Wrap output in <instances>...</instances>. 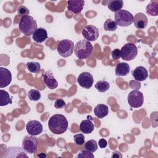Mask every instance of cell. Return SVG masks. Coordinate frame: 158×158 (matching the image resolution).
<instances>
[{
  "label": "cell",
  "mask_w": 158,
  "mask_h": 158,
  "mask_svg": "<svg viewBox=\"0 0 158 158\" xmlns=\"http://www.w3.org/2000/svg\"><path fill=\"white\" fill-rule=\"evenodd\" d=\"M68 121L66 117L62 114H54L51 117L48 121L49 130L56 134L60 135L65 133L68 128Z\"/></svg>",
  "instance_id": "cell-1"
},
{
  "label": "cell",
  "mask_w": 158,
  "mask_h": 158,
  "mask_svg": "<svg viewBox=\"0 0 158 158\" xmlns=\"http://www.w3.org/2000/svg\"><path fill=\"white\" fill-rule=\"evenodd\" d=\"M93 51V47L90 41L86 40L78 41L74 46V53L80 59H86Z\"/></svg>",
  "instance_id": "cell-2"
},
{
  "label": "cell",
  "mask_w": 158,
  "mask_h": 158,
  "mask_svg": "<svg viewBox=\"0 0 158 158\" xmlns=\"http://www.w3.org/2000/svg\"><path fill=\"white\" fill-rule=\"evenodd\" d=\"M19 28L23 34L28 36L33 35L37 30V23L33 17L28 15L21 17L19 23Z\"/></svg>",
  "instance_id": "cell-3"
},
{
  "label": "cell",
  "mask_w": 158,
  "mask_h": 158,
  "mask_svg": "<svg viewBox=\"0 0 158 158\" xmlns=\"http://www.w3.org/2000/svg\"><path fill=\"white\" fill-rule=\"evenodd\" d=\"M115 22L120 27H128L133 22L134 17L129 11L121 9L115 13Z\"/></svg>",
  "instance_id": "cell-4"
},
{
  "label": "cell",
  "mask_w": 158,
  "mask_h": 158,
  "mask_svg": "<svg viewBox=\"0 0 158 158\" xmlns=\"http://www.w3.org/2000/svg\"><path fill=\"white\" fill-rule=\"evenodd\" d=\"M57 51L60 56L63 57L70 56L74 51V43L72 41L64 39L58 42Z\"/></svg>",
  "instance_id": "cell-5"
},
{
  "label": "cell",
  "mask_w": 158,
  "mask_h": 158,
  "mask_svg": "<svg viewBox=\"0 0 158 158\" xmlns=\"http://www.w3.org/2000/svg\"><path fill=\"white\" fill-rule=\"evenodd\" d=\"M138 54V48L133 43H128L124 44L121 50L120 55L123 60L130 61L134 59Z\"/></svg>",
  "instance_id": "cell-6"
},
{
  "label": "cell",
  "mask_w": 158,
  "mask_h": 158,
  "mask_svg": "<svg viewBox=\"0 0 158 158\" xmlns=\"http://www.w3.org/2000/svg\"><path fill=\"white\" fill-rule=\"evenodd\" d=\"M38 144V139L35 136L27 135L25 136L22 143V149L28 154H35L37 150Z\"/></svg>",
  "instance_id": "cell-7"
},
{
  "label": "cell",
  "mask_w": 158,
  "mask_h": 158,
  "mask_svg": "<svg viewBox=\"0 0 158 158\" xmlns=\"http://www.w3.org/2000/svg\"><path fill=\"white\" fill-rule=\"evenodd\" d=\"M127 101L131 107L138 108L143 104V94L137 89L133 90L129 93L127 97Z\"/></svg>",
  "instance_id": "cell-8"
},
{
  "label": "cell",
  "mask_w": 158,
  "mask_h": 158,
  "mask_svg": "<svg viewBox=\"0 0 158 158\" xmlns=\"http://www.w3.org/2000/svg\"><path fill=\"white\" fill-rule=\"evenodd\" d=\"M81 33L83 36L89 41H96L99 35L98 28L93 25L85 26L83 28Z\"/></svg>",
  "instance_id": "cell-9"
},
{
  "label": "cell",
  "mask_w": 158,
  "mask_h": 158,
  "mask_svg": "<svg viewBox=\"0 0 158 158\" xmlns=\"http://www.w3.org/2000/svg\"><path fill=\"white\" fill-rule=\"evenodd\" d=\"M77 82L82 88L89 89L93 86L94 82L93 77L88 72H82L78 75L77 78Z\"/></svg>",
  "instance_id": "cell-10"
},
{
  "label": "cell",
  "mask_w": 158,
  "mask_h": 158,
  "mask_svg": "<svg viewBox=\"0 0 158 158\" xmlns=\"http://www.w3.org/2000/svg\"><path fill=\"white\" fill-rule=\"evenodd\" d=\"M26 130L29 135L32 136H36L42 133L43 125L41 122L38 120H30L27 123Z\"/></svg>",
  "instance_id": "cell-11"
},
{
  "label": "cell",
  "mask_w": 158,
  "mask_h": 158,
  "mask_svg": "<svg viewBox=\"0 0 158 158\" xmlns=\"http://www.w3.org/2000/svg\"><path fill=\"white\" fill-rule=\"evenodd\" d=\"M43 80L46 86L51 89H54L58 86V82L54 78L51 70H49L44 72L43 75Z\"/></svg>",
  "instance_id": "cell-12"
},
{
  "label": "cell",
  "mask_w": 158,
  "mask_h": 158,
  "mask_svg": "<svg viewBox=\"0 0 158 158\" xmlns=\"http://www.w3.org/2000/svg\"><path fill=\"white\" fill-rule=\"evenodd\" d=\"M12 81V74L6 68L0 67V88L7 86Z\"/></svg>",
  "instance_id": "cell-13"
},
{
  "label": "cell",
  "mask_w": 158,
  "mask_h": 158,
  "mask_svg": "<svg viewBox=\"0 0 158 158\" xmlns=\"http://www.w3.org/2000/svg\"><path fill=\"white\" fill-rule=\"evenodd\" d=\"M25 151L17 146H12L8 148L6 154L4 157H28Z\"/></svg>",
  "instance_id": "cell-14"
},
{
  "label": "cell",
  "mask_w": 158,
  "mask_h": 158,
  "mask_svg": "<svg viewBox=\"0 0 158 158\" xmlns=\"http://www.w3.org/2000/svg\"><path fill=\"white\" fill-rule=\"evenodd\" d=\"M67 9L75 14H79L81 12L85 5V1L82 0L68 1Z\"/></svg>",
  "instance_id": "cell-15"
},
{
  "label": "cell",
  "mask_w": 158,
  "mask_h": 158,
  "mask_svg": "<svg viewBox=\"0 0 158 158\" xmlns=\"http://www.w3.org/2000/svg\"><path fill=\"white\" fill-rule=\"evenodd\" d=\"M133 22L138 29H144L148 25V17L144 14L138 12L135 15Z\"/></svg>",
  "instance_id": "cell-16"
},
{
  "label": "cell",
  "mask_w": 158,
  "mask_h": 158,
  "mask_svg": "<svg viewBox=\"0 0 158 158\" xmlns=\"http://www.w3.org/2000/svg\"><path fill=\"white\" fill-rule=\"evenodd\" d=\"M132 76L135 80L138 81H143L148 78V73L145 67L143 66H138L133 70Z\"/></svg>",
  "instance_id": "cell-17"
},
{
  "label": "cell",
  "mask_w": 158,
  "mask_h": 158,
  "mask_svg": "<svg viewBox=\"0 0 158 158\" xmlns=\"http://www.w3.org/2000/svg\"><path fill=\"white\" fill-rule=\"evenodd\" d=\"M33 40L37 43H41L48 38L47 31L43 28H39L32 35Z\"/></svg>",
  "instance_id": "cell-18"
},
{
  "label": "cell",
  "mask_w": 158,
  "mask_h": 158,
  "mask_svg": "<svg viewBox=\"0 0 158 158\" xmlns=\"http://www.w3.org/2000/svg\"><path fill=\"white\" fill-rule=\"evenodd\" d=\"M130 70V67L129 64L126 62H120L115 67V73L117 76L122 77L127 75Z\"/></svg>",
  "instance_id": "cell-19"
},
{
  "label": "cell",
  "mask_w": 158,
  "mask_h": 158,
  "mask_svg": "<svg viewBox=\"0 0 158 158\" xmlns=\"http://www.w3.org/2000/svg\"><path fill=\"white\" fill-rule=\"evenodd\" d=\"M93 112L96 117L99 118H102L108 115L109 107L105 104H99L94 107Z\"/></svg>",
  "instance_id": "cell-20"
},
{
  "label": "cell",
  "mask_w": 158,
  "mask_h": 158,
  "mask_svg": "<svg viewBox=\"0 0 158 158\" xmlns=\"http://www.w3.org/2000/svg\"><path fill=\"white\" fill-rule=\"evenodd\" d=\"M94 129V125L91 120H83L80 124V131L85 134L91 133Z\"/></svg>",
  "instance_id": "cell-21"
},
{
  "label": "cell",
  "mask_w": 158,
  "mask_h": 158,
  "mask_svg": "<svg viewBox=\"0 0 158 158\" xmlns=\"http://www.w3.org/2000/svg\"><path fill=\"white\" fill-rule=\"evenodd\" d=\"M146 14L150 16L158 15V1H151L146 7Z\"/></svg>",
  "instance_id": "cell-22"
},
{
  "label": "cell",
  "mask_w": 158,
  "mask_h": 158,
  "mask_svg": "<svg viewBox=\"0 0 158 158\" xmlns=\"http://www.w3.org/2000/svg\"><path fill=\"white\" fill-rule=\"evenodd\" d=\"M123 2L122 0H111L108 2L107 7L112 12H117L122 8Z\"/></svg>",
  "instance_id": "cell-23"
},
{
  "label": "cell",
  "mask_w": 158,
  "mask_h": 158,
  "mask_svg": "<svg viewBox=\"0 0 158 158\" xmlns=\"http://www.w3.org/2000/svg\"><path fill=\"white\" fill-rule=\"evenodd\" d=\"M12 104V99L9 93L3 89H0V106H4Z\"/></svg>",
  "instance_id": "cell-24"
},
{
  "label": "cell",
  "mask_w": 158,
  "mask_h": 158,
  "mask_svg": "<svg viewBox=\"0 0 158 158\" xmlns=\"http://www.w3.org/2000/svg\"><path fill=\"white\" fill-rule=\"evenodd\" d=\"M95 88L101 93H104L109 89L110 84L106 80H99L94 85Z\"/></svg>",
  "instance_id": "cell-25"
},
{
  "label": "cell",
  "mask_w": 158,
  "mask_h": 158,
  "mask_svg": "<svg viewBox=\"0 0 158 158\" xmlns=\"http://www.w3.org/2000/svg\"><path fill=\"white\" fill-rule=\"evenodd\" d=\"M103 27L106 31H112L117 30V25L114 20H112L111 19H108L104 23Z\"/></svg>",
  "instance_id": "cell-26"
},
{
  "label": "cell",
  "mask_w": 158,
  "mask_h": 158,
  "mask_svg": "<svg viewBox=\"0 0 158 158\" xmlns=\"http://www.w3.org/2000/svg\"><path fill=\"white\" fill-rule=\"evenodd\" d=\"M26 65L28 70L31 73H38L41 69L40 64L36 62H28Z\"/></svg>",
  "instance_id": "cell-27"
},
{
  "label": "cell",
  "mask_w": 158,
  "mask_h": 158,
  "mask_svg": "<svg viewBox=\"0 0 158 158\" xmlns=\"http://www.w3.org/2000/svg\"><path fill=\"white\" fill-rule=\"evenodd\" d=\"M98 143L96 140L94 139H90L86 141V143L85 144V149L91 152H94L98 149Z\"/></svg>",
  "instance_id": "cell-28"
},
{
  "label": "cell",
  "mask_w": 158,
  "mask_h": 158,
  "mask_svg": "<svg viewBox=\"0 0 158 158\" xmlns=\"http://www.w3.org/2000/svg\"><path fill=\"white\" fill-rule=\"evenodd\" d=\"M28 97L31 101H37L41 98V93L38 90L32 89L28 92Z\"/></svg>",
  "instance_id": "cell-29"
},
{
  "label": "cell",
  "mask_w": 158,
  "mask_h": 158,
  "mask_svg": "<svg viewBox=\"0 0 158 158\" xmlns=\"http://www.w3.org/2000/svg\"><path fill=\"white\" fill-rule=\"evenodd\" d=\"M73 140L76 145L78 146H81L85 143V136L84 135L78 133L76 134L73 136Z\"/></svg>",
  "instance_id": "cell-30"
},
{
  "label": "cell",
  "mask_w": 158,
  "mask_h": 158,
  "mask_svg": "<svg viewBox=\"0 0 158 158\" xmlns=\"http://www.w3.org/2000/svg\"><path fill=\"white\" fill-rule=\"evenodd\" d=\"M17 13L19 15L23 17L25 15H28L29 14V10L27 7H26L24 6H20L18 7L17 9Z\"/></svg>",
  "instance_id": "cell-31"
},
{
  "label": "cell",
  "mask_w": 158,
  "mask_h": 158,
  "mask_svg": "<svg viewBox=\"0 0 158 158\" xmlns=\"http://www.w3.org/2000/svg\"><path fill=\"white\" fill-rule=\"evenodd\" d=\"M94 155L93 153L86 149L82 150L77 156V157H86V158H94Z\"/></svg>",
  "instance_id": "cell-32"
},
{
  "label": "cell",
  "mask_w": 158,
  "mask_h": 158,
  "mask_svg": "<svg viewBox=\"0 0 158 158\" xmlns=\"http://www.w3.org/2000/svg\"><path fill=\"white\" fill-rule=\"evenodd\" d=\"M65 106H66V104H65L64 100H63V99H61V98L57 99L55 101V102H54V107H55L56 109H62V108L64 107Z\"/></svg>",
  "instance_id": "cell-33"
},
{
  "label": "cell",
  "mask_w": 158,
  "mask_h": 158,
  "mask_svg": "<svg viewBox=\"0 0 158 158\" xmlns=\"http://www.w3.org/2000/svg\"><path fill=\"white\" fill-rule=\"evenodd\" d=\"M111 56L112 57L115 59V60H117L120 57H121V55H120V50L118 49H114L112 52H111Z\"/></svg>",
  "instance_id": "cell-34"
},
{
  "label": "cell",
  "mask_w": 158,
  "mask_h": 158,
  "mask_svg": "<svg viewBox=\"0 0 158 158\" xmlns=\"http://www.w3.org/2000/svg\"><path fill=\"white\" fill-rule=\"evenodd\" d=\"M98 144H99V146L101 148H105L107 146V141L105 139L101 138V139H100L99 140Z\"/></svg>",
  "instance_id": "cell-35"
},
{
  "label": "cell",
  "mask_w": 158,
  "mask_h": 158,
  "mask_svg": "<svg viewBox=\"0 0 158 158\" xmlns=\"http://www.w3.org/2000/svg\"><path fill=\"white\" fill-rule=\"evenodd\" d=\"M112 157H122V156L121 154V153L118 151H114L113 152V154L111 156Z\"/></svg>",
  "instance_id": "cell-36"
}]
</instances>
